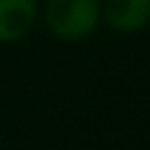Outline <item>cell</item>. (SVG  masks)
<instances>
[{
  "label": "cell",
  "instance_id": "2",
  "mask_svg": "<svg viewBox=\"0 0 150 150\" xmlns=\"http://www.w3.org/2000/svg\"><path fill=\"white\" fill-rule=\"evenodd\" d=\"M38 0H0V42L21 40L35 21Z\"/></svg>",
  "mask_w": 150,
  "mask_h": 150
},
{
  "label": "cell",
  "instance_id": "3",
  "mask_svg": "<svg viewBox=\"0 0 150 150\" xmlns=\"http://www.w3.org/2000/svg\"><path fill=\"white\" fill-rule=\"evenodd\" d=\"M103 14L117 30H141L150 21V0H103Z\"/></svg>",
  "mask_w": 150,
  "mask_h": 150
},
{
  "label": "cell",
  "instance_id": "1",
  "mask_svg": "<svg viewBox=\"0 0 150 150\" xmlns=\"http://www.w3.org/2000/svg\"><path fill=\"white\" fill-rule=\"evenodd\" d=\"M98 23V0H49L47 26L61 40H82Z\"/></svg>",
  "mask_w": 150,
  "mask_h": 150
}]
</instances>
